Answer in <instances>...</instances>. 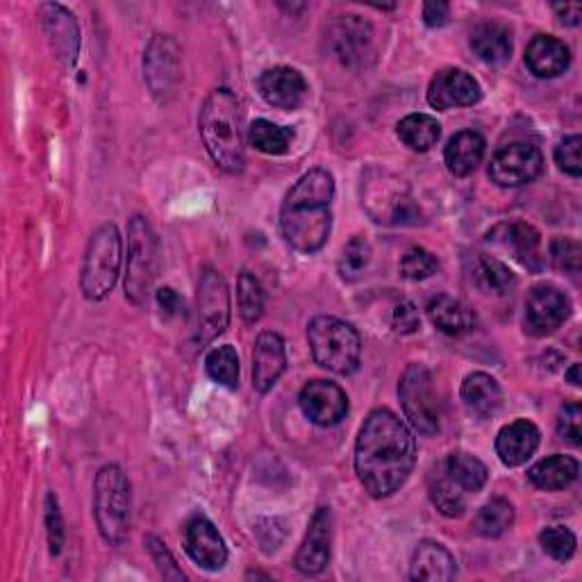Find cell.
Returning a JSON list of instances; mask_svg holds the SVG:
<instances>
[{
  "instance_id": "obj_32",
  "label": "cell",
  "mask_w": 582,
  "mask_h": 582,
  "mask_svg": "<svg viewBox=\"0 0 582 582\" xmlns=\"http://www.w3.org/2000/svg\"><path fill=\"white\" fill-rule=\"evenodd\" d=\"M428 496L431 503L437 507L440 514L448 516V519H457L464 514L466 510V499L462 487L451 479L446 464L440 462L437 466H433L431 475H428Z\"/></svg>"
},
{
  "instance_id": "obj_43",
  "label": "cell",
  "mask_w": 582,
  "mask_h": 582,
  "mask_svg": "<svg viewBox=\"0 0 582 582\" xmlns=\"http://www.w3.org/2000/svg\"><path fill=\"white\" fill-rule=\"evenodd\" d=\"M582 137L580 135H571L564 137L558 148H555V165L560 167V171H564L571 178H580L582 176Z\"/></svg>"
},
{
  "instance_id": "obj_38",
  "label": "cell",
  "mask_w": 582,
  "mask_h": 582,
  "mask_svg": "<svg viewBox=\"0 0 582 582\" xmlns=\"http://www.w3.org/2000/svg\"><path fill=\"white\" fill-rule=\"evenodd\" d=\"M237 303L241 319L246 324H257L262 319L264 305H267V294H264L262 283L250 272H241L237 280Z\"/></svg>"
},
{
  "instance_id": "obj_21",
  "label": "cell",
  "mask_w": 582,
  "mask_h": 582,
  "mask_svg": "<svg viewBox=\"0 0 582 582\" xmlns=\"http://www.w3.org/2000/svg\"><path fill=\"white\" fill-rule=\"evenodd\" d=\"M257 89L259 96L278 110H296L307 96V82L303 73L292 67H274L264 71L257 80Z\"/></svg>"
},
{
  "instance_id": "obj_20",
  "label": "cell",
  "mask_w": 582,
  "mask_h": 582,
  "mask_svg": "<svg viewBox=\"0 0 582 582\" xmlns=\"http://www.w3.org/2000/svg\"><path fill=\"white\" fill-rule=\"evenodd\" d=\"M287 368L285 342L278 333H262L253 351V387L267 394L276 387Z\"/></svg>"
},
{
  "instance_id": "obj_15",
  "label": "cell",
  "mask_w": 582,
  "mask_h": 582,
  "mask_svg": "<svg viewBox=\"0 0 582 582\" xmlns=\"http://www.w3.org/2000/svg\"><path fill=\"white\" fill-rule=\"evenodd\" d=\"M487 244L501 248L505 255H510L514 262H519L523 269L540 274L544 267V255H542V235L535 226L523 224V221H510L499 224L490 230Z\"/></svg>"
},
{
  "instance_id": "obj_39",
  "label": "cell",
  "mask_w": 582,
  "mask_h": 582,
  "mask_svg": "<svg viewBox=\"0 0 582 582\" xmlns=\"http://www.w3.org/2000/svg\"><path fill=\"white\" fill-rule=\"evenodd\" d=\"M368 262H372V244H368L364 237H353L337 262V272L342 276V280L346 283H355L362 278V274L366 272Z\"/></svg>"
},
{
  "instance_id": "obj_10",
  "label": "cell",
  "mask_w": 582,
  "mask_h": 582,
  "mask_svg": "<svg viewBox=\"0 0 582 582\" xmlns=\"http://www.w3.org/2000/svg\"><path fill=\"white\" fill-rule=\"evenodd\" d=\"M230 322V292L221 274L205 269L196 294V326L194 339L198 346L215 342Z\"/></svg>"
},
{
  "instance_id": "obj_45",
  "label": "cell",
  "mask_w": 582,
  "mask_h": 582,
  "mask_svg": "<svg viewBox=\"0 0 582 582\" xmlns=\"http://www.w3.org/2000/svg\"><path fill=\"white\" fill-rule=\"evenodd\" d=\"M558 435L573 446H580L582 442V405L578 401H571L562 405L558 414Z\"/></svg>"
},
{
  "instance_id": "obj_31",
  "label": "cell",
  "mask_w": 582,
  "mask_h": 582,
  "mask_svg": "<svg viewBox=\"0 0 582 582\" xmlns=\"http://www.w3.org/2000/svg\"><path fill=\"white\" fill-rule=\"evenodd\" d=\"M580 464L575 457L569 455H551L540 460L527 471V481H531L542 492H562L578 481Z\"/></svg>"
},
{
  "instance_id": "obj_14",
  "label": "cell",
  "mask_w": 582,
  "mask_h": 582,
  "mask_svg": "<svg viewBox=\"0 0 582 582\" xmlns=\"http://www.w3.org/2000/svg\"><path fill=\"white\" fill-rule=\"evenodd\" d=\"M544 171V155L533 144H510L503 146L490 165V178L499 187H521L533 183Z\"/></svg>"
},
{
  "instance_id": "obj_4",
  "label": "cell",
  "mask_w": 582,
  "mask_h": 582,
  "mask_svg": "<svg viewBox=\"0 0 582 582\" xmlns=\"http://www.w3.org/2000/svg\"><path fill=\"white\" fill-rule=\"evenodd\" d=\"M93 516L102 540L121 546L130 535L132 492L119 464H105L93 483Z\"/></svg>"
},
{
  "instance_id": "obj_16",
  "label": "cell",
  "mask_w": 582,
  "mask_h": 582,
  "mask_svg": "<svg viewBox=\"0 0 582 582\" xmlns=\"http://www.w3.org/2000/svg\"><path fill=\"white\" fill-rule=\"evenodd\" d=\"M303 414L322 428H331L342 423L348 414V396L346 392L331 381H312L303 387L298 396Z\"/></svg>"
},
{
  "instance_id": "obj_2",
  "label": "cell",
  "mask_w": 582,
  "mask_h": 582,
  "mask_svg": "<svg viewBox=\"0 0 582 582\" xmlns=\"http://www.w3.org/2000/svg\"><path fill=\"white\" fill-rule=\"evenodd\" d=\"M335 178L326 169L307 171L285 196L280 230L292 248L312 255L322 250L333 230Z\"/></svg>"
},
{
  "instance_id": "obj_51",
  "label": "cell",
  "mask_w": 582,
  "mask_h": 582,
  "mask_svg": "<svg viewBox=\"0 0 582 582\" xmlns=\"http://www.w3.org/2000/svg\"><path fill=\"white\" fill-rule=\"evenodd\" d=\"M566 381L573 385V387H580L582 385V378H580V364H573L569 372H566Z\"/></svg>"
},
{
  "instance_id": "obj_17",
  "label": "cell",
  "mask_w": 582,
  "mask_h": 582,
  "mask_svg": "<svg viewBox=\"0 0 582 582\" xmlns=\"http://www.w3.org/2000/svg\"><path fill=\"white\" fill-rule=\"evenodd\" d=\"M333 551V512L319 507L314 512L305 540L296 553V569L303 575H319L326 571Z\"/></svg>"
},
{
  "instance_id": "obj_29",
  "label": "cell",
  "mask_w": 582,
  "mask_h": 582,
  "mask_svg": "<svg viewBox=\"0 0 582 582\" xmlns=\"http://www.w3.org/2000/svg\"><path fill=\"white\" fill-rule=\"evenodd\" d=\"M468 43L475 56H479V60H483L485 65L499 67L512 58V32L496 21H485L475 26Z\"/></svg>"
},
{
  "instance_id": "obj_37",
  "label": "cell",
  "mask_w": 582,
  "mask_h": 582,
  "mask_svg": "<svg viewBox=\"0 0 582 582\" xmlns=\"http://www.w3.org/2000/svg\"><path fill=\"white\" fill-rule=\"evenodd\" d=\"M207 376L221 387L235 389L239 385V357L233 346H217L205 359Z\"/></svg>"
},
{
  "instance_id": "obj_30",
  "label": "cell",
  "mask_w": 582,
  "mask_h": 582,
  "mask_svg": "<svg viewBox=\"0 0 582 582\" xmlns=\"http://www.w3.org/2000/svg\"><path fill=\"white\" fill-rule=\"evenodd\" d=\"M471 283L487 296H505L516 287L514 272L492 255H475L471 262Z\"/></svg>"
},
{
  "instance_id": "obj_9",
  "label": "cell",
  "mask_w": 582,
  "mask_h": 582,
  "mask_svg": "<svg viewBox=\"0 0 582 582\" xmlns=\"http://www.w3.org/2000/svg\"><path fill=\"white\" fill-rule=\"evenodd\" d=\"M403 412L421 435H437L442 428V403L435 378L423 364H410L398 383Z\"/></svg>"
},
{
  "instance_id": "obj_19",
  "label": "cell",
  "mask_w": 582,
  "mask_h": 582,
  "mask_svg": "<svg viewBox=\"0 0 582 582\" xmlns=\"http://www.w3.org/2000/svg\"><path fill=\"white\" fill-rule=\"evenodd\" d=\"M185 549L205 571H219L228 562V549L217 525L203 514H194L185 525Z\"/></svg>"
},
{
  "instance_id": "obj_40",
  "label": "cell",
  "mask_w": 582,
  "mask_h": 582,
  "mask_svg": "<svg viewBox=\"0 0 582 582\" xmlns=\"http://www.w3.org/2000/svg\"><path fill=\"white\" fill-rule=\"evenodd\" d=\"M440 269V262L437 257L426 250V248H421V246H414L410 248L403 259H401V276L405 280H412V283H418V280H428L431 276H435Z\"/></svg>"
},
{
  "instance_id": "obj_3",
  "label": "cell",
  "mask_w": 582,
  "mask_h": 582,
  "mask_svg": "<svg viewBox=\"0 0 582 582\" xmlns=\"http://www.w3.org/2000/svg\"><path fill=\"white\" fill-rule=\"evenodd\" d=\"M241 105L230 89L211 91L198 117L200 139L215 165L228 174H241L246 165Z\"/></svg>"
},
{
  "instance_id": "obj_22",
  "label": "cell",
  "mask_w": 582,
  "mask_h": 582,
  "mask_svg": "<svg viewBox=\"0 0 582 582\" xmlns=\"http://www.w3.org/2000/svg\"><path fill=\"white\" fill-rule=\"evenodd\" d=\"M540 442H542V433L535 423L527 418H516L499 431L496 455L505 466L514 468V466L525 464L535 455V451L540 448Z\"/></svg>"
},
{
  "instance_id": "obj_11",
  "label": "cell",
  "mask_w": 582,
  "mask_h": 582,
  "mask_svg": "<svg viewBox=\"0 0 582 582\" xmlns=\"http://www.w3.org/2000/svg\"><path fill=\"white\" fill-rule=\"evenodd\" d=\"M331 58L344 69H362L374 58V28L355 14L339 17L326 34Z\"/></svg>"
},
{
  "instance_id": "obj_8",
  "label": "cell",
  "mask_w": 582,
  "mask_h": 582,
  "mask_svg": "<svg viewBox=\"0 0 582 582\" xmlns=\"http://www.w3.org/2000/svg\"><path fill=\"white\" fill-rule=\"evenodd\" d=\"M362 205L378 224L414 226L418 211L410 187L385 169H368L362 183Z\"/></svg>"
},
{
  "instance_id": "obj_13",
  "label": "cell",
  "mask_w": 582,
  "mask_h": 582,
  "mask_svg": "<svg viewBox=\"0 0 582 582\" xmlns=\"http://www.w3.org/2000/svg\"><path fill=\"white\" fill-rule=\"evenodd\" d=\"M571 314L569 296L553 285H537L531 289L523 305V328L531 337L553 335Z\"/></svg>"
},
{
  "instance_id": "obj_28",
  "label": "cell",
  "mask_w": 582,
  "mask_h": 582,
  "mask_svg": "<svg viewBox=\"0 0 582 582\" xmlns=\"http://www.w3.org/2000/svg\"><path fill=\"white\" fill-rule=\"evenodd\" d=\"M460 394H462V403L468 410V414L479 416V418H490L492 414L499 412V407L503 403V392H501L499 381L483 372L468 374L462 383Z\"/></svg>"
},
{
  "instance_id": "obj_27",
  "label": "cell",
  "mask_w": 582,
  "mask_h": 582,
  "mask_svg": "<svg viewBox=\"0 0 582 582\" xmlns=\"http://www.w3.org/2000/svg\"><path fill=\"white\" fill-rule=\"evenodd\" d=\"M485 150L487 141L483 135L473 130H462L451 137L444 150V162L455 178H466L481 167V162L485 160Z\"/></svg>"
},
{
  "instance_id": "obj_48",
  "label": "cell",
  "mask_w": 582,
  "mask_h": 582,
  "mask_svg": "<svg viewBox=\"0 0 582 582\" xmlns=\"http://www.w3.org/2000/svg\"><path fill=\"white\" fill-rule=\"evenodd\" d=\"M157 305H160L165 316H180V314H185V300L171 287H162L160 292H157Z\"/></svg>"
},
{
  "instance_id": "obj_24",
  "label": "cell",
  "mask_w": 582,
  "mask_h": 582,
  "mask_svg": "<svg viewBox=\"0 0 582 582\" xmlns=\"http://www.w3.org/2000/svg\"><path fill=\"white\" fill-rule=\"evenodd\" d=\"M43 30L52 43V50L67 65H76L80 50V30L76 17L62 6H43L41 8Z\"/></svg>"
},
{
  "instance_id": "obj_26",
  "label": "cell",
  "mask_w": 582,
  "mask_h": 582,
  "mask_svg": "<svg viewBox=\"0 0 582 582\" xmlns=\"http://www.w3.org/2000/svg\"><path fill=\"white\" fill-rule=\"evenodd\" d=\"M426 314H428L431 324L448 337H460L475 328L473 309L466 303H462L453 296H446V294L433 296L426 305Z\"/></svg>"
},
{
  "instance_id": "obj_34",
  "label": "cell",
  "mask_w": 582,
  "mask_h": 582,
  "mask_svg": "<svg viewBox=\"0 0 582 582\" xmlns=\"http://www.w3.org/2000/svg\"><path fill=\"white\" fill-rule=\"evenodd\" d=\"M446 471L451 479L462 487L464 494H475L487 485V466L468 453H451L446 460Z\"/></svg>"
},
{
  "instance_id": "obj_12",
  "label": "cell",
  "mask_w": 582,
  "mask_h": 582,
  "mask_svg": "<svg viewBox=\"0 0 582 582\" xmlns=\"http://www.w3.org/2000/svg\"><path fill=\"white\" fill-rule=\"evenodd\" d=\"M144 78L157 102H169L180 85V50L167 34H155L144 56Z\"/></svg>"
},
{
  "instance_id": "obj_35",
  "label": "cell",
  "mask_w": 582,
  "mask_h": 582,
  "mask_svg": "<svg viewBox=\"0 0 582 582\" xmlns=\"http://www.w3.org/2000/svg\"><path fill=\"white\" fill-rule=\"evenodd\" d=\"M512 523H514V505L505 499H492L479 510V514H475L473 531L481 537L494 540L505 535L512 527Z\"/></svg>"
},
{
  "instance_id": "obj_1",
  "label": "cell",
  "mask_w": 582,
  "mask_h": 582,
  "mask_svg": "<svg viewBox=\"0 0 582 582\" xmlns=\"http://www.w3.org/2000/svg\"><path fill=\"white\" fill-rule=\"evenodd\" d=\"M416 444L405 421L392 410H374L362 423L355 442V473L374 499L396 494L410 479Z\"/></svg>"
},
{
  "instance_id": "obj_23",
  "label": "cell",
  "mask_w": 582,
  "mask_h": 582,
  "mask_svg": "<svg viewBox=\"0 0 582 582\" xmlns=\"http://www.w3.org/2000/svg\"><path fill=\"white\" fill-rule=\"evenodd\" d=\"M525 67L535 78H558L571 67V50L558 37L537 34L525 48Z\"/></svg>"
},
{
  "instance_id": "obj_49",
  "label": "cell",
  "mask_w": 582,
  "mask_h": 582,
  "mask_svg": "<svg viewBox=\"0 0 582 582\" xmlns=\"http://www.w3.org/2000/svg\"><path fill=\"white\" fill-rule=\"evenodd\" d=\"M448 17H451L448 3H426V6H423V23H426L428 28L446 26Z\"/></svg>"
},
{
  "instance_id": "obj_46",
  "label": "cell",
  "mask_w": 582,
  "mask_h": 582,
  "mask_svg": "<svg viewBox=\"0 0 582 582\" xmlns=\"http://www.w3.org/2000/svg\"><path fill=\"white\" fill-rule=\"evenodd\" d=\"M148 553L150 558L155 560L157 569H160V573L167 578V580H185V573L180 571L176 558L171 555V551L167 549L165 542H160L157 537H148Z\"/></svg>"
},
{
  "instance_id": "obj_6",
  "label": "cell",
  "mask_w": 582,
  "mask_h": 582,
  "mask_svg": "<svg viewBox=\"0 0 582 582\" xmlns=\"http://www.w3.org/2000/svg\"><path fill=\"white\" fill-rule=\"evenodd\" d=\"M124 262V239L115 224H102L89 239L85 259L80 287L87 300H102L108 296L121 274Z\"/></svg>"
},
{
  "instance_id": "obj_50",
  "label": "cell",
  "mask_w": 582,
  "mask_h": 582,
  "mask_svg": "<svg viewBox=\"0 0 582 582\" xmlns=\"http://www.w3.org/2000/svg\"><path fill=\"white\" fill-rule=\"evenodd\" d=\"M553 12L558 14V19H560V23L562 26H569V28H575V26H580V21H582V6H578V3H560V6H553Z\"/></svg>"
},
{
  "instance_id": "obj_44",
  "label": "cell",
  "mask_w": 582,
  "mask_h": 582,
  "mask_svg": "<svg viewBox=\"0 0 582 582\" xmlns=\"http://www.w3.org/2000/svg\"><path fill=\"white\" fill-rule=\"evenodd\" d=\"M46 533H48L50 555H60L65 546V521L56 494L46 496Z\"/></svg>"
},
{
  "instance_id": "obj_42",
  "label": "cell",
  "mask_w": 582,
  "mask_h": 582,
  "mask_svg": "<svg viewBox=\"0 0 582 582\" xmlns=\"http://www.w3.org/2000/svg\"><path fill=\"white\" fill-rule=\"evenodd\" d=\"M549 257L553 267L564 274H578L582 267L580 241L569 237H555L549 246Z\"/></svg>"
},
{
  "instance_id": "obj_18",
  "label": "cell",
  "mask_w": 582,
  "mask_h": 582,
  "mask_svg": "<svg viewBox=\"0 0 582 582\" xmlns=\"http://www.w3.org/2000/svg\"><path fill=\"white\" fill-rule=\"evenodd\" d=\"M483 98V89L473 76L462 69H442L435 73L428 87V105L435 110L471 108Z\"/></svg>"
},
{
  "instance_id": "obj_33",
  "label": "cell",
  "mask_w": 582,
  "mask_h": 582,
  "mask_svg": "<svg viewBox=\"0 0 582 582\" xmlns=\"http://www.w3.org/2000/svg\"><path fill=\"white\" fill-rule=\"evenodd\" d=\"M398 139L414 152H426L437 146L442 137V126L431 115H410L396 126Z\"/></svg>"
},
{
  "instance_id": "obj_5",
  "label": "cell",
  "mask_w": 582,
  "mask_h": 582,
  "mask_svg": "<svg viewBox=\"0 0 582 582\" xmlns=\"http://www.w3.org/2000/svg\"><path fill=\"white\" fill-rule=\"evenodd\" d=\"M314 362L333 374L351 376L359 368L362 339L357 331L337 316H316L307 328Z\"/></svg>"
},
{
  "instance_id": "obj_41",
  "label": "cell",
  "mask_w": 582,
  "mask_h": 582,
  "mask_svg": "<svg viewBox=\"0 0 582 582\" xmlns=\"http://www.w3.org/2000/svg\"><path fill=\"white\" fill-rule=\"evenodd\" d=\"M542 551L555 562H569L575 555L578 540L564 525H551L540 533Z\"/></svg>"
},
{
  "instance_id": "obj_47",
  "label": "cell",
  "mask_w": 582,
  "mask_h": 582,
  "mask_svg": "<svg viewBox=\"0 0 582 582\" xmlns=\"http://www.w3.org/2000/svg\"><path fill=\"white\" fill-rule=\"evenodd\" d=\"M392 322H394V328H396L401 335H414V333H418V328H421L418 309H416V305L410 303V300H403V303L396 305Z\"/></svg>"
},
{
  "instance_id": "obj_25",
  "label": "cell",
  "mask_w": 582,
  "mask_h": 582,
  "mask_svg": "<svg viewBox=\"0 0 582 582\" xmlns=\"http://www.w3.org/2000/svg\"><path fill=\"white\" fill-rule=\"evenodd\" d=\"M457 575L455 558L437 542H418L412 562H410V578L426 580V582H446Z\"/></svg>"
},
{
  "instance_id": "obj_36",
  "label": "cell",
  "mask_w": 582,
  "mask_h": 582,
  "mask_svg": "<svg viewBox=\"0 0 582 582\" xmlns=\"http://www.w3.org/2000/svg\"><path fill=\"white\" fill-rule=\"evenodd\" d=\"M248 141L264 155H285L294 141V130L267 119H257L248 130Z\"/></svg>"
},
{
  "instance_id": "obj_7",
  "label": "cell",
  "mask_w": 582,
  "mask_h": 582,
  "mask_svg": "<svg viewBox=\"0 0 582 582\" xmlns=\"http://www.w3.org/2000/svg\"><path fill=\"white\" fill-rule=\"evenodd\" d=\"M160 276V239L144 217H132L128 226V264H126V298L146 305Z\"/></svg>"
}]
</instances>
